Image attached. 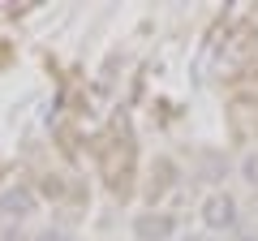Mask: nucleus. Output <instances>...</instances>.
<instances>
[{"label":"nucleus","mask_w":258,"mask_h":241,"mask_svg":"<svg viewBox=\"0 0 258 241\" xmlns=\"http://www.w3.org/2000/svg\"><path fill=\"white\" fill-rule=\"evenodd\" d=\"M203 220L211 224V228H232L237 224V203H232L228 194H211L203 207Z\"/></svg>","instance_id":"nucleus-1"},{"label":"nucleus","mask_w":258,"mask_h":241,"mask_svg":"<svg viewBox=\"0 0 258 241\" xmlns=\"http://www.w3.org/2000/svg\"><path fill=\"white\" fill-rule=\"evenodd\" d=\"M43 241H64V237H60V232H56V237H52V232H47V237H43Z\"/></svg>","instance_id":"nucleus-4"},{"label":"nucleus","mask_w":258,"mask_h":241,"mask_svg":"<svg viewBox=\"0 0 258 241\" xmlns=\"http://www.w3.org/2000/svg\"><path fill=\"white\" fill-rule=\"evenodd\" d=\"M0 207H5V215H18V220H22V215H30V207H35V203H30L26 190H9V194L0 198Z\"/></svg>","instance_id":"nucleus-2"},{"label":"nucleus","mask_w":258,"mask_h":241,"mask_svg":"<svg viewBox=\"0 0 258 241\" xmlns=\"http://www.w3.org/2000/svg\"><path fill=\"white\" fill-rule=\"evenodd\" d=\"M241 181H245V186H258V151H249V155L241 159Z\"/></svg>","instance_id":"nucleus-3"}]
</instances>
